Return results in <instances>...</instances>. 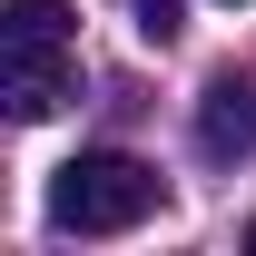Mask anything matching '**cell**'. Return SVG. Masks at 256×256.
Returning <instances> with one entry per match:
<instances>
[{"mask_svg": "<svg viewBox=\"0 0 256 256\" xmlns=\"http://www.w3.org/2000/svg\"><path fill=\"white\" fill-rule=\"evenodd\" d=\"M0 40H69V0H10Z\"/></svg>", "mask_w": 256, "mask_h": 256, "instance_id": "4", "label": "cell"}, {"mask_svg": "<svg viewBox=\"0 0 256 256\" xmlns=\"http://www.w3.org/2000/svg\"><path fill=\"white\" fill-rule=\"evenodd\" d=\"M246 246H256V226H246Z\"/></svg>", "mask_w": 256, "mask_h": 256, "instance_id": "6", "label": "cell"}, {"mask_svg": "<svg viewBox=\"0 0 256 256\" xmlns=\"http://www.w3.org/2000/svg\"><path fill=\"white\" fill-rule=\"evenodd\" d=\"M138 40L168 50V40H178V0H138Z\"/></svg>", "mask_w": 256, "mask_h": 256, "instance_id": "5", "label": "cell"}, {"mask_svg": "<svg viewBox=\"0 0 256 256\" xmlns=\"http://www.w3.org/2000/svg\"><path fill=\"white\" fill-rule=\"evenodd\" d=\"M197 148L217 168L256 148V69H217V79H207V98H197Z\"/></svg>", "mask_w": 256, "mask_h": 256, "instance_id": "3", "label": "cell"}, {"mask_svg": "<svg viewBox=\"0 0 256 256\" xmlns=\"http://www.w3.org/2000/svg\"><path fill=\"white\" fill-rule=\"evenodd\" d=\"M69 89H79V50L69 40H0V98H10V118H50Z\"/></svg>", "mask_w": 256, "mask_h": 256, "instance_id": "2", "label": "cell"}, {"mask_svg": "<svg viewBox=\"0 0 256 256\" xmlns=\"http://www.w3.org/2000/svg\"><path fill=\"white\" fill-rule=\"evenodd\" d=\"M168 207V178L128 148H79L50 168V226L60 236H128Z\"/></svg>", "mask_w": 256, "mask_h": 256, "instance_id": "1", "label": "cell"}]
</instances>
